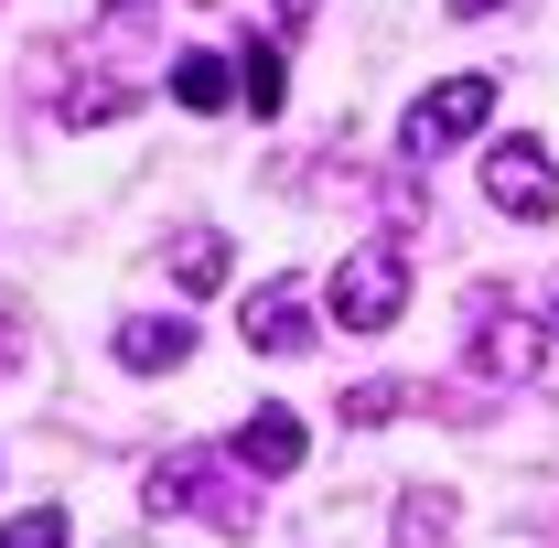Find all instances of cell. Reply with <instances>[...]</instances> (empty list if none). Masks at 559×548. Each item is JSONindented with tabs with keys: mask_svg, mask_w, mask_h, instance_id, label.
<instances>
[{
	"mask_svg": "<svg viewBox=\"0 0 559 548\" xmlns=\"http://www.w3.org/2000/svg\"><path fill=\"white\" fill-rule=\"evenodd\" d=\"M441 11H452V22H485V11H506V0H441Z\"/></svg>",
	"mask_w": 559,
	"mask_h": 548,
	"instance_id": "obj_17",
	"label": "cell"
},
{
	"mask_svg": "<svg viewBox=\"0 0 559 548\" xmlns=\"http://www.w3.org/2000/svg\"><path fill=\"white\" fill-rule=\"evenodd\" d=\"M140 86H66V130H97V119H130Z\"/></svg>",
	"mask_w": 559,
	"mask_h": 548,
	"instance_id": "obj_13",
	"label": "cell"
},
{
	"mask_svg": "<svg viewBox=\"0 0 559 548\" xmlns=\"http://www.w3.org/2000/svg\"><path fill=\"white\" fill-rule=\"evenodd\" d=\"M399 548H452V495L441 484H409L399 495Z\"/></svg>",
	"mask_w": 559,
	"mask_h": 548,
	"instance_id": "obj_11",
	"label": "cell"
},
{
	"mask_svg": "<svg viewBox=\"0 0 559 548\" xmlns=\"http://www.w3.org/2000/svg\"><path fill=\"white\" fill-rule=\"evenodd\" d=\"M549 366V334H538V312H516L506 290H474V377H538Z\"/></svg>",
	"mask_w": 559,
	"mask_h": 548,
	"instance_id": "obj_3",
	"label": "cell"
},
{
	"mask_svg": "<svg viewBox=\"0 0 559 548\" xmlns=\"http://www.w3.org/2000/svg\"><path fill=\"white\" fill-rule=\"evenodd\" d=\"M0 548H75V527H66V505H22L0 527Z\"/></svg>",
	"mask_w": 559,
	"mask_h": 548,
	"instance_id": "obj_15",
	"label": "cell"
},
{
	"mask_svg": "<svg viewBox=\"0 0 559 548\" xmlns=\"http://www.w3.org/2000/svg\"><path fill=\"white\" fill-rule=\"evenodd\" d=\"M399 409H409V388H399V377H366V388H345V419H355V430H388Z\"/></svg>",
	"mask_w": 559,
	"mask_h": 548,
	"instance_id": "obj_14",
	"label": "cell"
},
{
	"mask_svg": "<svg viewBox=\"0 0 559 548\" xmlns=\"http://www.w3.org/2000/svg\"><path fill=\"white\" fill-rule=\"evenodd\" d=\"M151 505L173 516H205V527H248V495H237V474L226 463H205V452H173V463H151Z\"/></svg>",
	"mask_w": 559,
	"mask_h": 548,
	"instance_id": "obj_4",
	"label": "cell"
},
{
	"mask_svg": "<svg viewBox=\"0 0 559 548\" xmlns=\"http://www.w3.org/2000/svg\"><path fill=\"white\" fill-rule=\"evenodd\" d=\"M226 452H237V463H248V474L270 484V474H301V452H312V430H301V409H248L237 419V441H226Z\"/></svg>",
	"mask_w": 559,
	"mask_h": 548,
	"instance_id": "obj_6",
	"label": "cell"
},
{
	"mask_svg": "<svg viewBox=\"0 0 559 548\" xmlns=\"http://www.w3.org/2000/svg\"><path fill=\"white\" fill-rule=\"evenodd\" d=\"M162 259H173V279H183V290H215V279H226V237H215V226H183Z\"/></svg>",
	"mask_w": 559,
	"mask_h": 548,
	"instance_id": "obj_12",
	"label": "cell"
},
{
	"mask_svg": "<svg viewBox=\"0 0 559 548\" xmlns=\"http://www.w3.org/2000/svg\"><path fill=\"white\" fill-rule=\"evenodd\" d=\"M173 108H237V65H226V55H205V44H194V55H173Z\"/></svg>",
	"mask_w": 559,
	"mask_h": 548,
	"instance_id": "obj_9",
	"label": "cell"
},
{
	"mask_svg": "<svg viewBox=\"0 0 559 548\" xmlns=\"http://www.w3.org/2000/svg\"><path fill=\"white\" fill-rule=\"evenodd\" d=\"M248 344H259V355H312V301H301V279H259V290H248Z\"/></svg>",
	"mask_w": 559,
	"mask_h": 548,
	"instance_id": "obj_7",
	"label": "cell"
},
{
	"mask_svg": "<svg viewBox=\"0 0 559 548\" xmlns=\"http://www.w3.org/2000/svg\"><path fill=\"white\" fill-rule=\"evenodd\" d=\"M485 194H495L506 215H527V226H549V215H559L549 151H538V140H495V151H485Z\"/></svg>",
	"mask_w": 559,
	"mask_h": 548,
	"instance_id": "obj_5",
	"label": "cell"
},
{
	"mask_svg": "<svg viewBox=\"0 0 559 548\" xmlns=\"http://www.w3.org/2000/svg\"><path fill=\"white\" fill-rule=\"evenodd\" d=\"M237 97H248L259 119H280V108H290V65H280V44H259V33L237 44Z\"/></svg>",
	"mask_w": 559,
	"mask_h": 548,
	"instance_id": "obj_10",
	"label": "cell"
},
{
	"mask_svg": "<svg viewBox=\"0 0 559 548\" xmlns=\"http://www.w3.org/2000/svg\"><path fill=\"white\" fill-rule=\"evenodd\" d=\"M549 301H559V279H549Z\"/></svg>",
	"mask_w": 559,
	"mask_h": 548,
	"instance_id": "obj_19",
	"label": "cell"
},
{
	"mask_svg": "<svg viewBox=\"0 0 559 548\" xmlns=\"http://www.w3.org/2000/svg\"><path fill=\"white\" fill-rule=\"evenodd\" d=\"M108 355H119L130 377H162V366H183V355H194V323H183V312H130V323L108 334Z\"/></svg>",
	"mask_w": 559,
	"mask_h": 548,
	"instance_id": "obj_8",
	"label": "cell"
},
{
	"mask_svg": "<svg viewBox=\"0 0 559 548\" xmlns=\"http://www.w3.org/2000/svg\"><path fill=\"white\" fill-rule=\"evenodd\" d=\"M409 312V259L399 248H345L334 259V323L345 334H388Z\"/></svg>",
	"mask_w": 559,
	"mask_h": 548,
	"instance_id": "obj_1",
	"label": "cell"
},
{
	"mask_svg": "<svg viewBox=\"0 0 559 548\" xmlns=\"http://www.w3.org/2000/svg\"><path fill=\"white\" fill-rule=\"evenodd\" d=\"M485 119H495V75H441L430 97H409V108H399V151H409V162H430V151L474 140Z\"/></svg>",
	"mask_w": 559,
	"mask_h": 548,
	"instance_id": "obj_2",
	"label": "cell"
},
{
	"mask_svg": "<svg viewBox=\"0 0 559 548\" xmlns=\"http://www.w3.org/2000/svg\"><path fill=\"white\" fill-rule=\"evenodd\" d=\"M280 11V33H301V22H323V0H270Z\"/></svg>",
	"mask_w": 559,
	"mask_h": 548,
	"instance_id": "obj_16",
	"label": "cell"
},
{
	"mask_svg": "<svg viewBox=\"0 0 559 548\" xmlns=\"http://www.w3.org/2000/svg\"><path fill=\"white\" fill-rule=\"evenodd\" d=\"M11 355H22V344H11V312H0V366H11Z\"/></svg>",
	"mask_w": 559,
	"mask_h": 548,
	"instance_id": "obj_18",
	"label": "cell"
}]
</instances>
